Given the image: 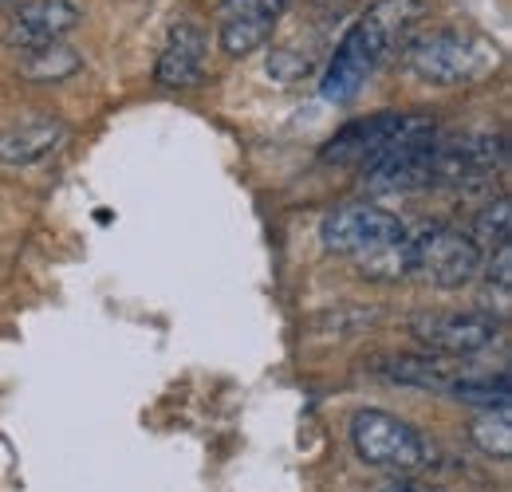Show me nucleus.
I'll return each mask as SVG.
<instances>
[{
    "instance_id": "6ab92c4d",
    "label": "nucleus",
    "mask_w": 512,
    "mask_h": 492,
    "mask_svg": "<svg viewBox=\"0 0 512 492\" xmlns=\"http://www.w3.org/2000/svg\"><path fill=\"white\" fill-rule=\"evenodd\" d=\"M264 67H268V75H272L276 83H300V79L312 75L316 60H312L308 52H296V48H276Z\"/></svg>"
},
{
    "instance_id": "5701e85b",
    "label": "nucleus",
    "mask_w": 512,
    "mask_h": 492,
    "mask_svg": "<svg viewBox=\"0 0 512 492\" xmlns=\"http://www.w3.org/2000/svg\"><path fill=\"white\" fill-rule=\"evenodd\" d=\"M0 4H4V0H0Z\"/></svg>"
},
{
    "instance_id": "39448f33",
    "label": "nucleus",
    "mask_w": 512,
    "mask_h": 492,
    "mask_svg": "<svg viewBox=\"0 0 512 492\" xmlns=\"http://www.w3.org/2000/svg\"><path fill=\"white\" fill-rule=\"evenodd\" d=\"M410 335L442 359H469L497 343L501 323L489 311H422L410 319Z\"/></svg>"
},
{
    "instance_id": "0eeeda50",
    "label": "nucleus",
    "mask_w": 512,
    "mask_h": 492,
    "mask_svg": "<svg viewBox=\"0 0 512 492\" xmlns=\"http://www.w3.org/2000/svg\"><path fill=\"white\" fill-rule=\"evenodd\" d=\"M79 8L67 0H24L4 28V44L12 52H32L44 44H60L71 28H79Z\"/></svg>"
},
{
    "instance_id": "4be33fe9",
    "label": "nucleus",
    "mask_w": 512,
    "mask_h": 492,
    "mask_svg": "<svg viewBox=\"0 0 512 492\" xmlns=\"http://www.w3.org/2000/svg\"><path fill=\"white\" fill-rule=\"evenodd\" d=\"M383 492H449L434 481H422V477H394L390 485H383Z\"/></svg>"
},
{
    "instance_id": "a211bd4d",
    "label": "nucleus",
    "mask_w": 512,
    "mask_h": 492,
    "mask_svg": "<svg viewBox=\"0 0 512 492\" xmlns=\"http://www.w3.org/2000/svg\"><path fill=\"white\" fill-rule=\"evenodd\" d=\"M359 272H363V280H402L406 276V241L359 256Z\"/></svg>"
},
{
    "instance_id": "4468645a",
    "label": "nucleus",
    "mask_w": 512,
    "mask_h": 492,
    "mask_svg": "<svg viewBox=\"0 0 512 492\" xmlns=\"http://www.w3.org/2000/svg\"><path fill=\"white\" fill-rule=\"evenodd\" d=\"M449 398L461 406H477V410H509V374H461L449 386Z\"/></svg>"
},
{
    "instance_id": "6e6552de",
    "label": "nucleus",
    "mask_w": 512,
    "mask_h": 492,
    "mask_svg": "<svg viewBox=\"0 0 512 492\" xmlns=\"http://www.w3.org/2000/svg\"><path fill=\"white\" fill-rule=\"evenodd\" d=\"M383 63L375 60V52L363 44V36L355 32V24L343 32V40L335 44L331 63L320 79V99L323 103H335V107H347L359 99V91L367 87V79L379 71Z\"/></svg>"
},
{
    "instance_id": "9d476101",
    "label": "nucleus",
    "mask_w": 512,
    "mask_h": 492,
    "mask_svg": "<svg viewBox=\"0 0 512 492\" xmlns=\"http://www.w3.org/2000/svg\"><path fill=\"white\" fill-rule=\"evenodd\" d=\"M402 119L406 115H371V119H355V123H347L335 138H327L320 150L323 162H331V166H367L379 150H383L386 142L402 130Z\"/></svg>"
},
{
    "instance_id": "9b49d317",
    "label": "nucleus",
    "mask_w": 512,
    "mask_h": 492,
    "mask_svg": "<svg viewBox=\"0 0 512 492\" xmlns=\"http://www.w3.org/2000/svg\"><path fill=\"white\" fill-rule=\"evenodd\" d=\"M64 138L67 126L56 115H40V119L8 126V130H0V166H36V162L52 158Z\"/></svg>"
},
{
    "instance_id": "f03ea898",
    "label": "nucleus",
    "mask_w": 512,
    "mask_h": 492,
    "mask_svg": "<svg viewBox=\"0 0 512 492\" xmlns=\"http://www.w3.org/2000/svg\"><path fill=\"white\" fill-rule=\"evenodd\" d=\"M351 445L363 465L383 469L390 477H418L434 449L406 418L386 414V410H355L351 414Z\"/></svg>"
},
{
    "instance_id": "f8f14e48",
    "label": "nucleus",
    "mask_w": 512,
    "mask_h": 492,
    "mask_svg": "<svg viewBox=\"0 0 512 492\" xmlns=\"http://www.w3.org/2000/svg\"><path fill=\"white\" fill-rule=\"evenodd\" d=\"M465 370L446 363L442 355H394L386 359V378L402 382V386H418V390H434V394H449V386L461 378Z\"/></svg>"
},
{
    "instance_id": "1a4fd4ad",
    "label": "nucleus",
    "mask_w": 512,
    "mask_h": 492,
    "mask_svg": "<svg viewBox=\"0 0 512 492\" xmlns=\"http://www.w3.org/2000/svg\"><path fill=\"white\" fill-rule=\"evenodd\" d=\"M205 52H209V40L201 32V24L193 20H178L170 28V40L158 56V67H154V79L170 91H186V87H197L201 75H205Z\"/></svg>"
},
{
    "instance_id": "aec40b11",
    "label": "nucleus",
    "mask_w": 512,
    "mask_h": 492,
    "mask_svg": "<svg viewBox=\"0 0 512 492\" xmlns=\"http://www.w3.org/2000/svg\"><path fill=\"white\" fill-rule=\"evenodd\" d=\"M288 8V0H225V12L229 16H256V20H272Z\"/></svg>"
},
{
    "instance_id": "f3484780",
    "label": "nucleus",
    "mask_w": 512,
    "mask_h": 492,
    "mask_svg": "<svg viewBox=\"0 0 512 492\" xmlns=\"http://www.w3.org/2000/svg\"><path fill=\"white\" fill-rule=\"evenodd\" d=\"M509 197H497V201H489L481 213H477V221H473V233H469V241L477 248H501L509 245V229H512V213H509Z\"/></svg>"
},
{
    "instance_id": "f257e3e1",
    "label": "nucleus",
    "mask_w": 512,
    "mask_h": 492,
    "mask_svg": "<svg viewBox=\"0 0 512 492\" xmlns=\"http://www.w3.org/2000/svg\"><path fill=\"white\" fill-rule=\"evenodd\" d=\"M402 60L410 67V75H418L430 87H469L497 71L501 48L477 32L442 28V32L414 36L406 44Z\"/></svg>"
},
{
    "instance_id": "423d86ee",
    "label": "nucleus",
    "mask_w": 512,
    "mask_h": 492,
    "mask_svg": "<svg viewBox=\"0 0 512 492\" xmlns=\"http://www.w3.org/2000/svg\"><path fill=\"white\" fill-rule=\"evenodd\" d=\"M422 20H426V0H375L355 20V32L375 52V60L386 63L406 52V44L414 40Z\"/></svg>"
},
{
    "instance_id": "2eb2a0df",
    "label": "nucleus",
    "mask_w": 512,
    "mask_h": 492,
    "mask_svg": "<svg viewBox=\"0 0 512 492\" xmlns=\"http://www.w3.org/2000/svg\"><path fill=\"white\" fill-rule=\"evenodd\" d=\"M272 36V20H256V16H225L221 32H217V44L225 56L233 60H245L253 56L256 48H264Z\"/></svg>"
},
{
    "instance_id": "20e7f679",
    "label": "nucleus",
    "mask_w": 512,
    "mask_h": 492,
    "mask_svg": "<svg viewBox=\"0 0 512 492\" xmlns=\"http://www.w3.org/2000/svg\"><path fill=\"white\" fill-rule=\"evenodd\" d=\"M320 241L335 256H367L375 248L406 241V225L379 205L355 201V205H339L323 217Z\"/></svg>"
},
{
    "instance_id": "7ed1b4c3",
    "label": "nucleus",
    "mask_w": 512,
    "mask_h": 492,
    "mask_svg": "<svg viewBox=\"0 0 512 492\" xmlns=\"http://www.w3.org/2000/svg\"><path fill=\"white\" fill-rule=\"evenodd\" d=\"M485 256L469 241V233H457L449 225H430L414 241H406V276H418L430 288H465L481 272Z\"/></svg>"
},
{
    "instance_id": "412c9836",
    "label": "nucleus",
    "mask_w": 512,
    "mask_h": 492,
    "mask_svg": "<svg viewBox=\"0 0 512 492\" xmlns=\"http://www.w3.org/2000/svg\"><path fill=\"white\" fill-rule=\"evenodd\" d=\"M489 280L509 292V284H512V248L509 245H501L493 252V260H489Z\"/></svg>"
},
{
    "instance_id": "ddd939ff",
    "label": "nucleus",
    "mask_w": 512,
    "mask_h": 492,
    "mask_svg": "<svg viewBox=\"0 0 512 492\" xmlns=\"http://www.w3.org/2000/svg\"><path fill=\"white\" fill-rule=\"evenodd\" d=\"M79 63L83 60H79L75 48H67V44H44V48L20 52L16 71L28 83H60V79H71L79 71Z\"/></svg>"
},
{
    "instance_id": "dca6fc26",
    "label": "nucleus",
    "mask_w": 512,
    "mask_h": 492,
    "mask_svg": "<svg viewBox=\"0 0 512 492\" xmlns=\"http://www.w3.org/2000/svg\"><path fill=\"white\" fill-rule=\"evenodd\" d=\"M469 441L485 453V457H497V461H509L512 453V422L509 410H481L469 426Z\"/></svg>"
}]
</instances>
